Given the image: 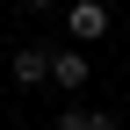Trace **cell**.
<instances>
[{"instance_id": "obj_4", "label": "cell", "mask_w": 130, "mask_h": 130, "mask_svg": "<svg viewBox=\"0 0 130 130\" xmlns=\"http://www.w3.org/2000/svg\"><path fill=\"white\" fill-rule=\"evenodd\" d=\"M51 130H94V108H58Z\"/></svg>"}, {"instance_id": "obj_2", "label": "cell", "mask_w": 130, "mask_h": 130, "mask_svg": "<svg viewBox=\"0 0 130 130\" xmlns=\"http://www.w3.org/2000/svg\"><path fill=\"white\" fill-rule=\"evenodd\" d=\"M87 79H94L87 51H72V43H58V51H51V87H58V94H79Z\"/></svg>"}, {"instance_id": "obj_5", "label": "cell", "mask_w": 130, "mask_h": 130, "mask_svg": "<svg viewBox=\"0 0 130 130\" xmlns=\"http://www.w3.org/2000/svg\"><path fill=\"white\" fill-rule=\"evenodd\" d=\"M22 7H29V14H51V7H58V0H22Z\"/></svg>"}, {"instance_id": "obj_3", "label": "cell", "mask_w": 130, "mask_h": 130, "mask_svg": "<svg viewBox=\"0 0 130 130\" xmlns=\"http://www.w3.org/2000/svg\"><path fill=\"white\" fill-rule=\"evenodd\" d=\"M51 51L58 43H22V51H14V87H43V79H51Z\"/></svg>"}, {"instance_id": "obj_1", "label": "cell", "mask_w": 130, "mask_h": 130, "mask_svg": "<svg viewBox=\"0 0 130 130\" xmlns=\"http://www.w3.org/2000/svg\"><path fill=\"white\" fill-rule=\"evenodd\" d=\"M108 29H116V22H108V7H101V0H72V7H65V36H72V51L101 43Z\"/></svg>"}]
</instances>
